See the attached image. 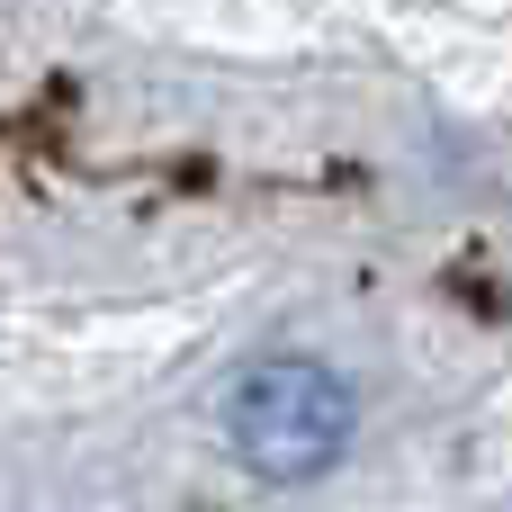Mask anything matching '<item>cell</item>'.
Wrapping results in <instances>:
<instances>
[{
  "instance_id": "obj_1",
  "label": "cell",
  "mask_w": 512,
  "mask_h": 512,
  "mask_svg": "<svg viewBox=\"0 0 512 512\" xmlns=\"http://www.w3.org/2000/svg\"><path fill=\"white\" fill-rule=\"evenodd\" d=\"M351 432H360L351 378L324 369V360H306V351L252 360V369L234 378V396H225V441H234V459H243L252 477H270V486H306V477L342 468Z\"/></svg>"
}]
</instances>
